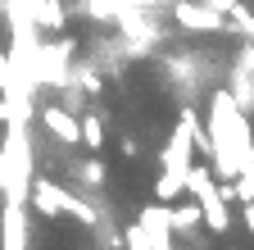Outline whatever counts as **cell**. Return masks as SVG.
<instances>
[{
	"label": "cell",
	"mask_w": 254,
	"mask_h": 250,
	"mask_svg": "<svg viewBox=\"0 0 254 250\" xmlns=\"http://www.w3.org/2000/svg\"><path fill=\"white\" fill-rule=\"evenodd\" d=\"M14 118V105H9V96H0V123H9Z\"/></svg>",
	"instance_id": "obj_18"
},
{
	"label": "cell",
	"mask_w": 254,
	"mask_h": 250,
	"mask_svg": "<svg viewBox=\"0 0 254 250\" xmlns=\"http://www.w3.org/2000/svg\"><path fill=\"white\" fill-rule=\"evenodd\" d=\"M77 146H86V150H100L105 146V123H100V114H82L77 118Z\"/></svg>",
	"instance_id": "obj_10"
},
{
	"label": "cell",
	"mask_w": 254,
	"mask_h": 250,
	"mask_svg": "<svg viewBox=\"0 0 254 250\" xmlns=\"http://www.w3.org/2000/svg\"><path fill=\"white\" fill-rule=\"evenodd\" d=\"M136 228H141V237L150 241V250H173V228H168V205H145L141 214H136Z\"/></svg>",
	"instance_id": "obj_7"
},
{
	"label": "cell",
	"mask_w": 254,
	"mask_h": 250,
	"mask_svg": "<svg viewBox=\"0 0 254 250\" xmlns=\"http://www.w3.org/2000/svg\"><path fill=\"white\" fill-rule=\"evenodd\" d=\"M77 173H82V182H91V186H100V182H105V164H100V160H82Z\"/></svg>",
	"instance_id": "obj_13"
},
{
	"label": "cell",
	"mask_w": 254,
	"mask_h": 250,
	"mask_svg": "<svg viewBox=\"0 0 254 250\" xmlns=\"http://www.w3.org/2000/svg\"><path fill=\"white\" fill-rule=\"evenodd\" d=\"M173 18L186 27V32H222V14L209 5V0H177L173 5Z\"/></svg>",
	"instance_id": "obj_6"
},
{
	"label": "cell",
	"mask_w": 254,
	"mask_h": 250,
	"mask_svg": "<svg viewBox=\"0 0 254 250\" xmlns=\"http://www.w3.org/2000/svg\"><path fill=\"white\" fill-rule=\"evenodd\" d=\"M204 128V123L195 118V109H182L177 114V128H173V137H168V146H164V168L168 173H186L190 164V155H195V132Z\"/></svg>",
	"instance_id": "obj_4"
},
{
	"label": "cell",
	"mask_w": 254,
	"mask_h": 250,
	"mask_svg": "<svg viewBox=\"0 0 254 250\" xmlns=\"http://www.w3.org/2000/svg\"><path fill=\"white\" fill-rule=\"evenodd\" d=\"M168 228L182 232V237H195L204 228V218H200V205L190 200V205H168Z\"/></svg>",
	"instance_id": "obj_9"
},
{
	"label": "cell",
	"mask_w": 254,
	"mask_h": 250,
	"mask_svg": "<svg viewBox=\"0 0 254 250\" xmlns=\"http://www.w3.org/2000/svg\"><path fill=\"white\" fill-rule=\"evenodd\" d=\"M182 177H186V173H168V168H159V177H154V200H159V205H173V200L186 191Z\"/></svg>",
	"instance_id": "obj_11"
},
{
	"label": "cell",
	"mask_w": 254,
	"mask_h": 250,
	"mask_svg": "<svg viewBox=\"0 0 254 250\" xmlns=\"http://www.w3.org/2000/svg\"><path fill=\"white\" fill-rule=\"evenodd\" d=\"M27 205L37 209L41 218H55V214H77L82 223H95V209L91 205H82L68 186H59V182H50V177H37L27 186Z\"/></svg>",
	"instance_id": "obj_3"
},
{
	"label": "cell",
	"mask_w": 254,
	"mask_h": 250,
	"mask_svg": "<svg viewBox=\"0 0 254 250\" xmlns=\"http://www.w3.org/2000/svg\"><path fill=\"white\" fill-rule=\"evenodd\" d=\"M209 173L232 182L245 164H254V137H250V118L241 114V100L232 96V91H213L209 100Z\"/></svg>",
	"instance_id": "obj_1"
},
{
	"label": "cell",
	"mask_w": 254,
	"mask_h": 250,
	"mask_svg": "<svg viewBox=\"0 0 254 250\" xmlns=\"http://www.w3.org/2000/svg\"><path fill=\"white\" fill-rule=\"evenodd\" d=\"M68 59H73V41H50V46H37V59H32V78L37 82H50V86H68Z\"/></svg>",
	"instance_id": "obj_5"
},
{
	"label": "cell",
	"mask_w": 254,
	"mask_h": 250,
	"mask_svg": "<svg viewBox=\"0 0 254 250\" xmlns=\"http://www.w3.org/2000/svg\"><path fill=\"white\" fill-rule=\"evenodd\" d=\"M14 91V69H9V55L0 50V96H9Z\"/></svg>",
	"instance_id": "obj_15"
},
{
	"label": "cell",
	"mask_w": 254,
	"mask_h": 250,
	"mask_svg": "<svg viewBox=\"0 0 254 250\" xmlns=\"http://www.w3.org/2000/svg\"><path fill=\"white\" fill-rule=\"evenodd\" d=\"M182 186L190 191V200L200 205V218H204V228L209 232H227L232 228V214H227V200H222V191H218V177L209 173V164H190L186 168V177H182Z\"/></svg>",
	"instance_id": "obj_2"
},
{
	"label": "cell",
	"mask_w": 254,
	"mask_h": 250,
	"mask_svg": "<svg viewBox=\"0 0 254 250\" xmlns=\"http://www.w3.org/2000/svg\"><path fill=\"white\" fill-rule=\"evenodd\" d=\"M241 218H245V228H250V237H254V205H250V200H241Z\"/></svg>",
	"instance_id": "obj_17"
},
{
	"label": "cell",
	"mask_w": 254,
	"mask_h": 250,
	"mask_svg": "<svg viewBox=\"0 0 254 250\" xmlns=\"http://www.w3.org/2000/svg\"><path fill=\"white\" fill-rule=\"evenodd\" d=\"M77 78H82V91H91V96H95V91H100V73H91V69H82Z\"/></svg>",
	"instance_id": "obj_16"
},
{
	"label": "cell",
	"mask_w": 254,
	"mask_h": 250,
	"mask_svg": "<svg viewBox=\"0 0 254 250\" xmlns=\"http://www.w3.org/2000/svg\"><path fill=\"white\" fill-rule=\"evenodd\" d=\"M118 246H127V250H150V241L141 237V228L132 223V228H123V237H118Z\"/></svg>",
	"instance_id": "obj_14"
},
{
	"label": "cell",
	"mask_w": 254,
	"mask_h": 250,
	"mask_svg": "<svg viewBox=\"0 0 254 250\" xmlns=\"http://www.w3.org/2000/svg\"><path fill=\"white\" fill-rule=\"evenodd\" d=\"M222 23H227L222 32H232V27H236L241 37H254V14H250V5H241V0H232V5H227V14H222Z\"/></svg>",
	"instance_id": "obj_12"
},
{
	"label": "cell",
	"mask_w": 254,
	"mask_h": 250,
	"mask_svg": "<svg viewBox=\"0 0 254 250\" xmlns=\"http://www.w3.org/2000/svg\"><path fill=\"white\" fill-rule=\"evenodd\" d=\"M41 123H46V132L59 137L64 146H77V114H73V109H64V105H46V109H41Z\"/></svg>",
	"instance_id": "obj_8"
}]
</instances>
